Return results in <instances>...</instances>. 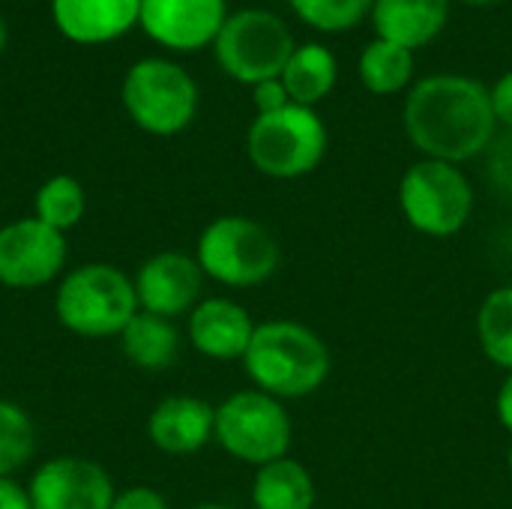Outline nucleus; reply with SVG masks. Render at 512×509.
Listing matches in <instances>:
<instances>
[{"instance_id":"f257e3e1","label":"nucleus","mask_w":512,"mask_h":509,"mask_svg":"<svg viewBox=\"0 0 512 509\" xmlns=\"http://www.w3.org/2000/svg\"><path fill=\"white\" fill-rule=\"evenodd\" d=\"M495 126L489 87L468 75L420 78L405 99V132L426 159H474L492 144Z\"/></svg>"},{"instance_id":"f03ea898","label":"nucleus","mask_w":512,"mask_h":509,"mask_svg":"<svg viewBox=\"0 0 512 509\" xmlns=\"http://www.w3.org/2000/svg\"><path fill=\"white\" fill-rule=\"evenodd\" d=\"M246 375L273 399H303L330 375V351L318 333L297 321L258 324L243 354Z\"/></svg>"},{"instance_id":"7ed1b4c3","label":"nucleus","mask_w":512,"mask_h":509,"mask_svg":"<svg viewBox=\"0 0 512 509\" xmlns=\"http://www.w3.org/2000/svg\"><path fill=\"white\" fill-rule=\"evenodd\" d=\"M138 312L132 279L111 264H81L69 270L54 294L57 321L87 339L120 336Z\"/></svg>"},{"instance_id":"20e7f679","label":"nucleus","mask_w":512,"mask_h":509,"mask_svg":"<svg viewBox=\"0 0 512 509\" xmlns=\"http://www.w3.org/2000/svg\"><path fill=\"white\" fill-rule=\"evenodd\" d=\"M249 162L276 180H294L315 171L327 153V126L315 108L285 105L273 114H258L246 135Z\"/></svg>"},{"instance_id":"39448f33","label":"nucleus","mask_w":512,"mask_h":509,"mask_svg":"<svg viewBox=\"0 0 512 509\" xmlns=\"http://www.w3.org/2000/svg\"><path fill=\"white\" fill-rule=\"evenodd\" d=\"M195 261L204 270V276L222 285L252 288V285L267 282L276 273L279 243L255 219L219 216L201 231Z\"/></svg>"},{"instance_id":"423d86ee","label":"nucleus","mask_w":512,"mask_h":509,"mask_svg":"<svg viewBox=\"0 0 512 509\" xmlns=\"http://www.w3.org/2000/svg\"><path fill=\"white\" fill-rule=\"evenodd\" d=\"M120 96L132 123L150 135H177L198 111V87L192 75L165 57H144L132 63Z\"/></svg>"},{"instance_id":"0eeeda50","label":"nucleus","mask_w":512,"mask_h":509,"mask_svg":"<svg viewBox=\"0 0 512 509\" xmlns=\"http://www.w3.org/2000/svg\"><path fill=\"white\" fill-rule=\"evenodd\" d=\"M213 441L246 465H270L288 456L291 417L279 399L261 390H243L216 408Z\"/></svg>"},{"instance_id":"6e6552de","label":"nucleus","mask_w":512,"mask_h":509,"mask_svg":"<svg viewBox=\"0 0 512 509\" xmlns=\"http://www.w3.org/2000/svg\"><path fill=\"white\" fill-rule=\"evenodd\" d=\"M213 48L219 66L231 78L255 87L261 81L279 78L297 45L279 15L267 9H240L225 18Z\"/></svg>"},{"instance_id":"1a4fd4ad","label":"nucleus","mask_w":512,"mask_h":509,"mask_svg":"<svg viewBox=\"0 0 512 509\" xmlns=\"http://www.w3.org/2000/svg\"><path fill=\"white\" fill-rule=\"evenodd\" d=\"M399 204L411 228L429 237H453L465 228L474 207V189L453 162H414L399 183Z\"/></svg>"},{"instance_id":"9d476101","label":"nucleus","mask_w":512,"mask_h":509,"mask_svg":"<svg viewBox=\"0 0 512 509\" xmlns=\"http://www.w3.org/2000/svg\"><path fill=\"white\" fill-rule=\"evenodd\" d=\"M66 237L36 216L15 219L0 228V285L42 288L66 267Z\"/></svg>"},{"instance_id":"9b49d317","label":"nucleus","mask_w":512,"mask_h":509,"mask_svg":"<svg viewBox=\"0 0 512 509\" xmlns=\"http://www.w3.org/2000/svg\"><path fill=\"white\" fill-rule=\"evenodd\" d=\"M27 492L33 509H111L117 498L108 471L81 456L42 462Z\"/></svg>"},{"instance_id":"f8f14e48","label":"nucleus","mask_w":512,"mask_h":509,"mask_svg":"<svg viewBox=\"0 0 512 509\" xmlns=\"http://www.w3.org/2000/svg\"><path fill=\"white\" fill-rule=\"evenodd\" d=\"M225 18V0H141L138 24L171 51H198L216 42Z\"/></svg>"},{"instance_id":"ddd939ff","label":"nucleus","mask_w":512,"mask_h":509,"mask_svg":"<svg viewBox=\"0 0 512 509\" xmlns=\"http://www.w3.org/2000/svg\"><path fill=\"white\" fill-rule=\"evenodd\" d=\"M132 285L141 312L171 321L198 306L204 270L198 267L195 258L183 252H159L138 267Z\"/></svg>"},{"instance_id":"4468645a","label":"nucleus","mask_w":512,"mask_h":509,"mask_svg":"<svg viewBox=\"0 0 512 509\" xmlns=\"http://www.w3.org/2000/svg\"><path fill=\"white\" fill-rule=\"evenodd\" d=\"M255 327L249 312L225 297L201 300L189 312V342L210 360H243Z\"/></svg>"},{"instance_id":"2eb2a0df","label":"nucleus","mask_w":512,"mask_h":509,"mask_svg":"<svg viewBox=\"0 0 512 509\" xmlns=\"http://www.w3.org/2000/svg\"><path fill=\"white\" fill-rule=\"evenodd\" d=\"M213 426L216 408L210 402L198 396H168L153 408L147 435L156 450L168 456H189L213 441Z\"/></svg>"},{"instance_id":"dca6fc26","label":"nucleus","mask_w":512,"mask_h":509,"mask_svg":"<svg viewBox=\"0 0 512 509\" xmlns=\"http://www.w3.org/2000/svg\"><path fill=\"white\" fill-rule=\"evenodd\" d=\"M57 30L78 45H102L138 24L141 0H51Z\"/></svg>"},{"instance_id":"f3484780","label":"nucleus","mask_w":512,"mask_h":509,"mask_svg":"<svg viewBox=\"0 0 512 509\" xmlns=\"http://www.w3.org/2000/svg\"><path fill=\"white\" fill-rule=\"evenodd\" d=\"M450 0H375L372 24L378 39L402 48L429 45L447 24Z\"/></svg>"},{"instance_id":"a211bd4d","label":"nucleus","mask_w":512,"mask_h":509,"mask_svg":"<svg viewBox=\"0 0 512 509\" xmlns=\"http://www.w3.org/2000/svg\"><path fill=\"white\" fill-rule=\"evenodd\" d=\"M336 75H339V66H336L333 51L321 42H306L294 48L279 78L294 105L315 108L336 87Z\"/></svg>"},{"instance_id":"6ab92c4d","label":"nucleus","mask_w":512,"mask_h":509,"mask_svg":"<svg viewBox=\"0 0 512 509\" xmlns=\"http://www.w3.org/2000/svg\"><path fill=\"white\" fill-rule=\"evenodd\" d=\"M120 348L132 366L147 372H162L177 360L180 336L168 318L138 312L120 333Z\"/></svg>"},{"instance_id":"aec40b11","label":"nucleus","mask_w":512,"mask_h":509,"mask_svg":"<svg viewBox=\"0 0 512 509\" xmlns=\"http://www.w3.org/2000/svg\"><path fill=\"white\" fill-rule=\"evenodd\" d=\"M252 504L255 509H312L315 483L300 462L285 456L258 468L252 483Z\"/></svg>"},{"instance_id":"412c9836","label":"nucleus","mask_w":512,"mask_h":509,"mask_svg":"<svg viewBox=\"0 0 512 509\" xmlns=\"http://www.w3.org/2000/svg\"><path fill=\"white\" fill-rule=\"evenodd\" d=\"M360 81L375 96H393L414 78V51L387 39H375L360 54Z\"/></svg>"},{"instance_id":"4be33fe9","label":"nucleus","mask_w":512,"mask_h":509,"mask_svg":"<svg viewBox=\"0 0 512 509\" xmlns=\"http://www.w3.org/2000/svg\"><path fill=\"white\" fill-rule=\"evenodd\" d=\"M84 210H87V198H84V189L75 177L69 174H57L51 180H45L39 189H36V198H33V216L39 222H45L48 228L66 234L69 228H75L81 219H84Z\"/></svg>"},{"instance_id":"5701e85b","label":"nucleus","mask_w":512,"mask_h":509,"mask_svg":"<svg viewBox=\"0 0 512 509\" xmlns=\"http://www.w3.org/2000/svg\"><path fill=\"white\" fill-rule=\"evenodd\" d=\"M477 339L483 354L512 372V285L492 291L477 315Z\"/></svg>"},{"instance_id":"b1692460","label":"nucleus","mask_w":512,"mask_h":509,"mask_svg":"<svg viewBox=\"0 0 512 509\" xmlns=\"http://www.w3.org/2000/svg\"><path fill=\"white\" fill-rule=\"evenodd\" d=\"M36 450V429L27 411L15 402L0 399V477L21 471Z\"/></svg>"},{"instance_id":"393cba45","label":"nucleus","mask_w":512,"mask_h":509,"mask_svg":"<svg viewBox=\"0 0 512 509\" xmlns=\"http://www.w3.org/2000/svg\"><path fill=\"white\" fill-rule=\"evenodd\" d=\"M291 6L309 27L339 33L372 15L375 0H291Z\"/></svg>"},{"instance_id":"a878e982","label":"nucleus","mask_w":512,"mask_h":509,"mask_svg":"<svg viewBox=\"0 0 512 509\" xmlns=\"http://www.w3.org/2000/svg\"><path fill=\"white\" fill-rule=\"evenodd\" d=\"M252 102H255L258 114H273V111H282L285 105H291V96H288L282 78H270V81H261L252 87Z\"/></svg>"},{"instance_id":"bb28decb","label":"nucleus","mask_w":512,"mask_h":509,"mask_svg":"<svg viewBox=\"0 0 512 509\" xmlns=\"http://www.w3.org/2000/svg\"><path fill=\"white\" fill-rule=\"evenodd\" d=\"M111 509H168V501L150 486H132L114 498Z\"/></svg>"},{"instance_id":"cd10ccee","label":"nucleus","mask_w":512,"mask_h":509,"mask_svg":"<svg viewBox=\"0 0 512 509\" xmlns=\"http://www.w3.org/2000/svg\"><path fill=\"white\" fill-rule=\"evenodd\" d=\"M489 96H492L495 120H498V123H504V126L512 132V72L501 75V78L495 81V87L489 90Z\"/></svg>"},{"instance_id":"c85d7f7f","label":"nucleus","mask_w":512,"mask_h":509,"mask_svg":"<svg viewBox=\"0 0 512 509\" xmlns=\"http://www.w3.org/2000/svg\"><path fill=\"white\" fill-rule=\"evenodd\" d=\"M0 509H33L30 492L21 489L12 477H0Z\"/></svg>"},{"instance_id":"c756f323","label":"nucleus","mask_w":512,"mask_h":509,"mask_svg":"<svg viewBox=\"0 0 512 509\" xmlns=\"http://www.w3.org/2000/svg\"><path fill=\"white\" fill-rule=\"evenodd\" d=\"M498 420L507 432H512V372H507V378L498 390Z\"/></svg>"},{"instance_id":"7c9ffc66","label":"nucleus","mask_w":512,"mask_h":509,"mask_svg":"<svg viewBox=\"0 0 512 509\" xmlns=\"http://www.w3.org/2000/svg\"><path fill=\"white\" fill-rule=\"evenodd\" d=\"M192 509H237V507H228V504H198V507Z\"/></svg>"},{"instance_id":"2f4dec72","label":"nucleus","mask_w":512,"mask_h":509,"mask_svg":"<svg viewBox=\"0 0 512 509\" xmlns=\"http://www.w3.org/2000/svg\"><path fill=\"white\" fill-rule=\"evenodd\" d=\"M3 45H6V24H3V18H0V51H3Z\"/></svg>"},{"instance_id":"473e14b6","label":"nucleus","mask_w":512,"mask_h":509,"mask_svg":"<svg viewBox=\"0 0 512 509\" xmlns=\"http://www.w3.org/2000/svg\"><path fill=\"white\" fill-rule=\"evenodd\" d=\"M465 3H471V6H489V3H501V0H465Z\"/></svg>"},{"instance_id":"72a5a7b5","label":"nucleus","mask_w":512,"mask_h":509,"mask_svg":"<svg viewBox=\"0 0 512 509\" xmlns=\"http://www.w3.org/2000/svg\"><path fill=\"white\" fill-rule=\"evenodd\" d=\"M507 465H510V471H512V447H510V456H507Z\"/></svg>"}]
</instances>
